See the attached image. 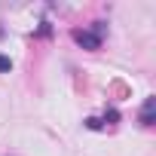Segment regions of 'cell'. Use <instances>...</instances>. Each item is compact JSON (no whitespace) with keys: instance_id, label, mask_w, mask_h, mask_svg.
<instances>
[{"instance_id":"1","label":"cell","mask_w":156,"mask_h":156,"mask_svg":"<svg viewBox=\"0 0 156 156\" xmlns=\"http://www.w3.org/2000/svg\"><path fill=\"white\" fill-rule=\"evenodd\" d=\"M73 40L86 46V49H98L101 46V34H89V31H73Z\"/></svg>"},{"instance_id":"3","label":"cell","mask_w":156,"mask_h":156,"mask_svg":"<svg viewBox=\"0 0 156 156\" xmlns=\"http://www.w3.org/2000/svg\"><path fill=\"white\" fill-rule=\"evenodd\" d=\"M6 70H12V61L6 55H0V73H6Z\"/></svg>"},{"instance_id":"2","label":"cell","mask_w":156,"mask_h":156,"mask_svg":"<svg viewBox=\"0 0 156 156\" xmlns=\"http://www.w3.org/2000/svg\"><path fill=\"white\" fill-rule=\"evenodd\" d=\"M153 104H156L153 98L144 101V110H141V122H144V126H153Z\"/></svg>"}]
</instances>
